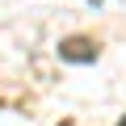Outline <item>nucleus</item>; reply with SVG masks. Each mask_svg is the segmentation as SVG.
<instances>
[{
  "mask_svg": "<svg viewBox=\"0 0 126 126\" xmlns=\"http://www.w3.org/2000/svg\"><path fill=\"white\" fill-rule=\"evenodd\" d=\"M118 126H126V118H122V122H118Z\"/></svg>",
  "mask_w": 126,
  "mask_h": 126,
  "instance_id": "nucleus-2",
  "label": "nucleus"
},
{
  "mask_svg": "<svg viewBox=\"0 0 126 126\" xmlns=\"http://www.w3.org/2000/svg\"><path fill=\"white\" fill-rule=\"evenodd\" d=\"M101 50L88 34H72V38H63L59 42V59H67V63H93Z\"/></svg>",
  "mask_w": 126,
  "mask_h": 126,
  "instance_id": "nucleus-1",
  "label": "nucleus"
}]
</instances>
